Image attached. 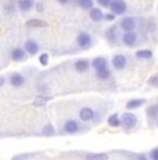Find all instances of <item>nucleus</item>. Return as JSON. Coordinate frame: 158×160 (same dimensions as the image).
I'll use <instances>...</instances> for the list:
<instances>
[{"mask_svg":"<svg viewBox=\"0 0 158 160\" xmlns=\"http://www.w3.org/2000/svg\"><path fill=\"white\" fill-rule=\"evenodd\" d=\"M89 17L93 22H101L104 20V13L101 11V8L99 7H92L89 10Z\"/></svg>","mask_w":158,"mask_h":160,"instance_id":"4468645a","label":"nucleus"},{"mask_svg":"<svg viewBox=\"0 0 158 160\" xmlns=\"http://www.w3.org/2000/svg\"><path fill=\"white\" fill-rule=\"evenodd\" d=\"M10 57H11V60L16 61V63H22V61L28 60L29 54L26 53L24 46H14L10 50Z\"/></svg>","mask_w":158,"mask_h":160,"instance_id":"39448f33","label":"nucleus"},{"mask_svg":"<svg viewBox=\"0 0 158 160\" xmlns=\"http://www.w3.org/2000/svg\"><path fill=\"white\" fill-rule=\"evenodd\" d=\"M150 159L158 160V148H156V149H153V150L150 152Z\"/></svg>","mask_w":158,"mask_h":160,"instance_id":"c756f323","label":"nucleus"},{"mask_svg":"<svg viewBox=\"0 0 158 160\" xmlns=\"http://www.w3.org/2000/svg\"><path fill=\"white\" fill-rule=\"evenodd\" d=\"M96 77L100 81H107L111 77V71H110V68H108V66L103 67V68H100V70H96Z\"/></svg>","mask_w":158,"mask_h":160,"instance_id":"a211bd4d","label":"nucleus"},{"mask_svg":"<svg viewBox=\"0 0 158 160\" xmlns=\"http://www.w3.org/2000/svg\"><path fill=\"white\" fill-rule=\"evenodd\" d=\"M157 127H158V122H157Z\"/></svg>","mask_w":158,"mask_h":160,"instance_id":"473e14b6","label":"nucleus"},{"mask_svg":"<svg viewBox=\"0 0 158 160\" xmlns=\"http://www.w3.org/2000/svg\"><path fill=\"white\" fill-rule=\"evenodd\" d=\"M7 84V75H0V88H3Z\"/></svg>","mask_w":158,"mask_h":160,"instance_id":"2f4dec72","label":"nucleus"},{"mask_svg":"<svg viewBox=\"0 0 158 160\" xmlns=\"http://www.w3.org/2000/svg\"><path fill=\"white\" fill-rule=\"evenodd\" d=\"M90 66H92V68L93 70H100V68H103V67H107L108 66V61H107V58L105 57H95L92 60V63H90Z\"/></svg>","mask_w":158,"mask_h":160,"instance_id":"f3484780","label":"nucleus"},{"mask_svg":"<svg viewBox=\"0 0 158 160\" xmlns=\"http://www.w3.org/2000/svg\"><path fill=\"white\" fill-rule=\"evenodd\" d=\"M28 82V77L22 71H11L7 74V84L14 89L24 88Z\"/></svg>","mask_w":158,"mask_h":160,"instance_id":"f03ea898","label":"nucleus"},{"mask_svg":"<svg viewBox=\"0 0 158 160\" xmlns=\"http://www.w3.org/2000/svg\"><path fill=\"white\" fill-rule=\"evenodd\" d=\"M148 84L153 85V87H158V75H154L148 79Z\"/></svg>","mask_w":158,"mask_h":160,"instance_id":"a878e982","label":"nucleus"},{"mask_svg":"<svg viewBox=\"0 0 158 160\" xmlns=\"http://www.w3.org/2000/svg\"><path fill=\"white\" fill-rule=\"evenodd\" d=\"M50 100H51V96H49V95H46V93H39V95L35 96L32 104L35 107H42V106H44L47 102H50Z\"/></svg>","mask_w":158,"mask_h":160,"instance_id":"2eb2a0df","label":"nucleus"},{"mask_svg":"<svg viewBox=\"0 0 158 160\" xmlns=\"http://www.w3.org/2000/svg\"><path fill=\"white\" fill-rule=\"evenodd\" d=\"M25 25L28 28H46V27H49V24L43 20H39V18H31V20L26 21Z\"/></svg>","mask_w":158,"mask_h":160,"instance_id":"dca6fc26","label":"nucleus"},{"mask_svg":"<svg viewBox=\"0 0 158 160\" xmlns=\"http://www.w3.org/2000/svg\"><path fill=\"white\" fill-rule=\"evenodd\" d=\"M90 67L92 66H90V61L87 60V58H78V60L74 61V70L79 74L89 71Z\"/></svg>","mask_w":158,"mask_h":160,"instance_id":"9b49d317","label":"nucleus"},{"mask_svg":"<svg viewBox=\"0 0 158 160\" xmlns=\"http://www.w3.org/2000/svg\"><path fill=\"white\" fill-rule=\"evenodd\" d=\"M35 0H18L17 2V7L22 15L28 14L29 11H32V8H35Z\"/></svg>","mask_w":158,"mask_h":160,"instance_id":"9d476101","label":"nucleus"},{"mask_svg":"<svg viewBox=\"0 0 158 160\" xmlns=\"http://www.w3.org/2000/svg\"><path fill=\"white\" fill-rule=\"evenodd\" d=\"M107 122H108V125L112 127V128H118V127H121V125H122V124H121V117H119V114H117V113L108 116Z\"/></svg>","mask_w":158,"mask_h":160,"instance_id":"6ab92c4d","label":"nucleus"},{"mask_svg":"<svg viewBox=\"0 0 158 160\" xmlns=\"http://www.w3.org/2000/svg\"><path fill=\"white\" fill-rule=\"evenodd\" d=\"M110 10L114 13L115 15H122L126 13L128 6L123 0H111L110 3Z\"/></svg>","mask_w":158,"mask_h":160,"instance_id":"6e6552de","label":"nucleus"},{"mask_svg":"<svg viewBox=\"0 0 158 160\" xmlns=\"http://www.w3.org/2000/svg\"><path fill=\"white\" fill-rule=\"evenodd\" d=\"M144 103H146V100H144V99H130L129 102L126 103V109H129V110H135V109L140 107L142 104H144Z\"/></svg>","mask_w":158,"mask_h":160,"instance_id":"412c9836","label":"nucleus"},{"mask_svg":"<svg viewBox=\"0 0 158 160\" xmlns=\"http://www.w3.org/2000/svg\"><path fill=\"white\" fill-rule=\"evenodd\" d=\"M147 116H150L151 118H156L158 116V106L157 104H153V106H150L147 109Z\"/></svg>","mask_w":158,"mask_h":160,"instance_id":"b1692460","label":"nucleus"},{"mask_svg":"<svg viewBox=\"0 0 158 160\" xmlns=\"http://www.w3.org/2000/svg\"><path fill=\"white\" fill-rule=\"evenodd\" d=\"M119 28L123 31V32H128V31H135L137 28V22L133 17H123L122 20L119 21Z\"/></svg>","mask_w":158,"mask_h":160,"instance_id":"1a4fd4ad","label":"nucleus"},{"mask_svg":"<svg viewBox=\"0 0 158 160\" xmlns=\"http://www.w3.org/2000/svg\"><path fill=\"white\" fill-rule=\"evenodd\" d=\"M112 67H114L115 70H118V71H121V70H123L126 67L128 64V58L123 56V54H115L114 57H112Z\"/></svg>","mask_w":158,"mask_h":160,"instance_id":"f8f14e48","label":"nucleus"},{"mask_svg":"<svg viewBox=\"0 0 158 160\" xmlns=\"http://www.w3.org/2000/svg\"><path fill=\"white\" fill-rule=\"evenodd\" d=\"M115 18H117V15L112 13V11H111V13H108V14H104V20L105 21H114Z\"/></svg>","mask_w":158,"mask_h":160,"instance_id":"bb28decb","label":"nucleus"},{"mask_svg":"<svg viewBox=\"0 0 158 160\" xmlns=\"http://www.w3.org/2000/svg\"><path fill=\"white\" fill-rule=\"evenodd\" d=\"M83 158L96 160V159H107L108 156L105 153H83Z\"/></svg>","mask_w":158,"mask_h":160,"instance_id":"5701e85b","label":"nucleus"},{"mask_svg":"<svg viewBox=\"0 0 158 160\" xmlns=\"http://www.w3.org/2000/svg\"><path fill=\"white\" fill-rule=\"evenodd\" d=\"M121 124L125 130H133V128L137 125V117H136L133 113L126 112L121 116Z\"/></svg>","mask_w":158,"mask_h":160,"instance_id":"0eeeda50","label":"nucleus"},{"mask_svg":"<svg viewBox=\"0 0 158 160\" xmlns=\"http://www.w3.org/2000/svg\"><path fill=\"white\" fill-rule=\"evenodd\" d=\"M74 3L82 10H90L92 7H95V2L93 0H74Z\"/></svg>","mask_w":158,"mask_h":160,"instance_id":"aec40b11","label":"nucleus"},{"mask_svg":"<svg viewBox=\"0 0 158 160\" xmlns=\"http://www.w3.org/2000/svg\"><path fill=\"white\" fill-rule=\"evenodd\" d=\"M49 60H50V56H49V53H42L40 56H39V63H40L42 66H47Z\"/></svg>","mask_w":158,"mask_h":160,"instance_id":"393cba45","label":"nucleus"},{"mask_svg":"<svg viewBox=\"0 0 158 160\" xmlns=\"http://www.w3.org/2000/svg\"><path fill=\"white\" fill-rule=\"evenodd\" d=\"M24 49L26 50V53L29 54V56H36V54L39 53V52L42 50V46L39 43V41H36L35 38H28L24 41Z\"/></svg>","mask_w":158,"mask_h":160,"instance_id":"423d86ee","label":"nucleus"},{"mask_svg":"<svg viewBox=\"0 0 158 160\" xmlns=\"http://www.w3.org/2000/svg\"><path fill=\"white\" fill-rule=\"evenodd\" d=\"M97 117V112L95 109H92L90 106H83L79 109L78 112V118L81 120L82 122H89V121H93L96 120Z\"/></svg>","mask_w":158,"mask_h":160,"instance_id":"20e7f679","label":"nucleus"},{"mask_svg":"<svg viewBox=\"0 0 158 160\" xmlns=\"http://www.w3.org/2000/svg\"><path fill=\"white\" fill-rule=\"evenodd\" d=\"M97 3H99L101 7H110V3H111V0H96Z\"/></svg>","mask_w":158,"mask_h":160,"instance_id":"cd10ccee","label":"nucleus"},{"mask_svg":"<svg viewBox=\"0 0 158 160\" xmlns=\"http://www.w3.org/2000/svg\"><path fill=\"white\" fill-rule=\"evenodd\" d=\"M75 42H77V48L78 50H87L93 46V38L90 33L85 32V31H81V32L77 35L75 38Z\"/></svg>","mask_w":158,"mask_h":160,"instance_id":"7ed1b4c3","label":"nucleus"},{"mask_svg":"<svg viewBox=\"0 0 158 160\" xmlns=\"http://www.w3.org/2000/svg\"><path fill=\"white\" fill-rule=\"evenodd\" d=\"M85 131V127L82 125L81 120L77 118H65L63 121H58V135H77Z\"/></svg>","mask_w":158,"mask_h":160,"instance_id":"f257e3e1","label":"nucleus"},{"mask_svg":"<svg viewBox=\"0 0 158 160\" xmlns=\"http://www.w3.org/2000/svg\"><path fill=\"white\" fill-rule=\"evenodd\" d=\"M56 2L58 3L60 6H69L72 2H74V0H56Z\"/></svg>","mask_w":158,"mask_h":160,"instance_id":"7c9ffc66","label":"nucleus"},{"mask_svg":"<svg viewBox=\"0 0 158 160\" xmlns=\"http://www.w3.org/2000/svg\"><path fill=\"white\" fill-rule=\"evenodd\" d=\"M35 8H36L38 13H42V11H44V4L42 2H39V3H36L35 4Z\"/></svg>","mask_w":158,"mask_h":160,"instance_id":"c85d7f7f","label":"nucleus"},{"mask_svg":"<svg viewBox=\"0 0 158 160\" xmlns=\"http://www.w3.org/2000/svg\"><path fill=\"white\" fill-rule=\"evenodd\" d=\"M136 57L142 58V60H148V58L153 57V52L148 50V49H142V50L136 52Z\"/></svg>","mask_w":158,"mask_h":160,"instance_id":"4be33fe9","label":"nucleus"},{"mask_svg":"<svg viewBox=\"0 0 158 160\" xmlns=\"http://www.w3.org/2000/svg\"><path fill=\"white\" fill-rule=\"evenodd\" d=\"M137 42V33H135L133 31H128V32H123L122 35V43L125 46H133Z\"/></svg>","mask_w":158,"mask_h":160,"instance_id":"ddd939ff","label":"nucleus"}]
</instances>
